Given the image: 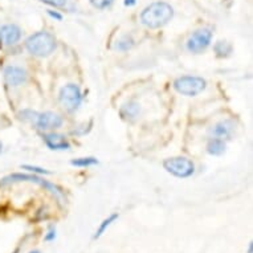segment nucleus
Segmentation results:
<instances>
[{
	"label": "nucleus",
	"mask_w": 253,
	"mask_h": 253,
	"mask_svg": "<svg viewBox=\"0 0 253 253\" xmlns=\"http://www.w3.org/2000/svg\"><path fill=\"white\" fill-rule=\"evenodd\" d=\"M54 239H56V231H54V229H50L49 232L45 235V237H44V240L45 241H52L54 240Z\"/></svg>",
	"instance_id": "b1692460"
},
{
	"label": "nucleus",
	"mask_w": 253,
	"mask_h": 253,
	"mask_svg": "<svg viewBox=\"0 0 253 253\" xmlns=\"http://www.w3.org/2000/svg\"><path fill=\"white\" fill-rule=\"evenodd\" d=\"M133 46H134L133 38L129 36V35H125V36H122V38L117 42L116 49L121 50V52H126V50L131 49Z\"/></svg>",
	"instance_id": "dca6fc26"
},
{
	"label": "nucleus",
	"mask_w": 253,
	"mask_h": 253,
	"mask_svg": "<svg viewBox=\"0 0 253 253\" xmlns=\"http://www.w3.org/2000/svg\"><path fill=\"white\" fill-rule=\"evenodd\" d=\"M118 216H120V215H118V213H112V215L109 216L108 219H105L104 221L101 223L100 228L97 229L96 235H94V239H100V237L102 236V235H104L105 231H106V229H108L109 227L112 225V223H114V221H116V220L118 219Z\"/></svg>",
	"instance_id": "f3484780"
},
{
	"label": "nucleus",
	"mask_w": 253,
	"mask_h": 253,
	"mask_svg": "<svg viewBox=\"0 0 253 253\" xmlns=\"http://www.w3.org/2000/svg\"><path fill=\"white\" fill-rule=\"evenodd\" d=\"M62 117L57 113L53 112H44V113H38V117L35 120L34 124L36 125V127L42 131H48V130H56L58 127H61Z\"/></svg>",
	"instance_id": "6e6552de"
},
{
	"label": "nucleus",
	"mask_w": 253,
	"mask_h": 253,
	"mask_svg": "<svg viewBox=\"0 0 253 253\" xmlns=\"http://www.w3.org/2000/svg\"><path fill=\"white\" fill-rule=\"evenodd\" d=\"M25 49L36 57H46L56 49V39L45 31L36 32L25 40Z\"/></svg>",
	"instance_id": "f03ea898"
},
{
	"label": "nucleus",
	"mask_w": 253,
	"mask_h": 253,
	"mask_svg": "<svg viewBox=\"0 0 253 253\" xmlns=\"http://www.w3.org/2000/svg\"><path fill=\"white\" fill-rule=\"evenodd\" d=\"M20 116L21 120L29 121V122H35L36 117H38V113L32 112V110H23V112L20 113Z\"/></svg>",
	"instance_id": "4be33fe9"
},
{
	"label": "nucleus",
	"mask_w": 253,
	"mask_h": 253,
	"mask_svg": "<svg viewBox=\"0 0 253 253\" xmlns=\"http://www.w3.org/2000/svg\"><path fill=\"white\" fill-rule=\"evenodd\" d=\"M40 1L44 4L50 5V7H54V8H61L67 4L68 0H40Z\"/></svg>",
	"instance_id": "412c9836"
},
{
	"label": "nucleus",
	"mask_w": 253,
	"mask_h": 253,
	"mask_svg": "<svg viewBox=\"0 0 253 253\" xmlns=\"http://www.w3.org/2000/svg\"><path fill=\"white\" fill-rule=\"evenodd\" d=\"M44 142L50 150H68L71 147L67 138L57 133L45 134L44 135Z\"/></svg>",
	"instance_id": "f8f14e48"
},
{
	"label": "nucleus",
	"mask_w": 253,
	"mask_h": 253,
	"mask_svg": "<svg viewBox=\"0 0 253 253\" xmlns=\"http://www.w3.org/2000/svg\"><path fill=\"white\" fill-rule=\"evenodd\" d=\"M60 102L68 112H76L83 102V93L79 85L76 84H68L60 90Z\"/></svg>",
	"instance_id": "423d86ee"
},
{
	"label": "nucleus",
	"mask_w": 253,
	"mask_h": 253,
	"mask_svg": "<svg viewBox=\"0 0 253 253\" xmlns=\"http://www.w3.org/2000/svg\"><path fill=\"white\" fill-rule=\"evenodd\" d=\"M21 169H24V170L29 171V172H35V174H44V175H49L50 172L45 169H42V167L38 166H31V165H24V166H21Z\"/></svg>",
	"instance_id": "aec40b11"
},
{
	"label": "nucleus",
	"mask_w": 253,
	"mask_h": 253,
	"mask_svg": "<svg viewBox=\"0 0 253 253\" xmlns=\"http://www.w3.org/2000/svg\"><path fill=\"white\" fill-rule=\"evenodd\" d=\"M114 0H90V4L97 9H105L113 4Z\"/></svg>",
	"instance_id": "6ab92c4d"
},
{
	"label": "nucleus",
	"mask_w": 253,
	"mask_h": 253,
	"mask_svg": "<svg viewBox=\"0 0 253 253\" xmlns=\"http://www.w3.org/2000/svg\"><path fill=\"white\" fill-rule=\"evenodd\" d=\"M135 3H137L135 0H125V5H130V7H131V5H134Z\"/></svg>",
	"instance_id": "393cba45"
},
{
	"label": "nucleus",
	"mask_w": 253,
	"mask_h": 253,
	"mask_svg": "<svg viewBox=\"0 0 253 253\" xmlns=\"http://www.w3.org/2000/svg\"><path fill=\"white\" fill-rule=\"evenodd\" d=\"M4 75V81L7 85L12 87H17L25 84L27 79H28V73L25 71L24 68L17 67V65H8L4 68L3 71Z\"/></svg>",
	"instance_id": "1a4fd4ad"
},
{
	"label": "nucleus",
	"mask_w": 253,
	"mask_h": 253,
	"mask_svg": "<svg viewBox=\"0 0 253 253\" xmlns=\"http://www.w3.org/2000/svg\"><path fill=\"white\" fill-rule=\"evenodd\" d=\"M213 50H215V53L217 57L224 58L228 57L229 54L232 53L233 48L228 42H217L215 45H213Z\"/></svg>",
	"instance_id": "2eb2a0df"
},
{
	"label": "nucleus",
	"mask_w": 253,
	"mask_h": 253,
	"mask_svg": "<svg viewBox=\"0 0 253 253\" xmlns=\"http://www.w3.org/2000/svg\"><path fill=\"white\" fill-rule=\"evenodd\" d=\"M72 166L76 167H89V166H94L98 163L96 158L93 157H86V158H77V159H73L72 161Z\"/></svg>",
	"instance_id": "a211bd4d"
},
{
	"label": "nucleus",
	"mask_w": 253,
	"mask_h": 253,
	"mask_svg": "<svg viewBox=\"0 0 253 253\" xmlns=\"http://www.w3.org/2000/svg\"><path fill=\"white\" fill-rule=\"evenodd\" d=\"M206 80L198 76H182L174 81V89L182 96L194 97L200 94L206 89Z\"/></svg>",
	"instance_id": "7ed1b4c3"
},
{
	"label": "nucleus",
	"mask_w": 253,
	"mask_h": 253,
	"mask_svg": "<svg viewBox=\"0 0 253 253\" xmlns=\"http://www.w3.org/2000/svg\"><path fill=\"white\" fill-rule=\"evenodd\" d=\"M21 28L16 24H4L0 27V44L4 46H12L20 42Z\"/></svg>",
	"instance_id": "9d476101"
},
{
	"label": "nucleus",
	"mask_w": 253,
	"mask_h": 253,
	"mask_svg": "<svg viewBox=\"0 0 253 253\" xmlns=\"http://www.w3.org/2000/svg\"><path fill=\"white\" fill-rule=\"evenodd\" d=\"M212 40V31L210 28H200L195 31L188 38L186 42V48L188 52L194 54H199L207 49Z\"/></svg>",
	"instance_id": "0eeeda50"
},
{
	"label": "nucleus",
	"mask_w": 253,
	"mask_h": 253,
	"mask_svg": "<svg viewBox=\"0 0 253 253\" xmlns=\"http://www.w3.org/2000/svg\"><path fill=\"white\" fill-rule=\"evenodd\" d=\"M16 182H32V183H38L42 187L46 188L48 191H50L53 194L60 203L64 202V196H62V192L60 191V188L56 187L52 183L46 182L44 179H42L40 176H36V175H28V174H11L8 176L1 179L0 184H8V183H16Z\"/></svg>",
	"instance_id": "39448f33"
},
{
	"label": "nucleus",
	"mask_w": 253,
	"mask_h": 253,
	"mask_svg": "<svg viewBox=\"0 0 253 253\" xmlns=\"http://www.w3.org/2000/svg\"><path fill=\"white\" fill-rule=\"evenodd\" d=\"M29 253H40L39 251H34V252H29Z\"/></svg>",
	"instance_id": "cd10ccee"
},
{
	"label": "nucleus",
	"mask_w": 253,
	"mask_h": 253,
	"mask_svg": "<svg viewBox=\"0 0 253 253\" xmlns=\"http://www.w3.org/2000/svg\"><path fill=\"white\" fill-rule=\"evenodd\" d=\"M1 151H3V143L0 141V154H1Z\"/></svg>",
	"instance_id": "bb28decb"
},
{
	"label": "nucleus",
	"mask_w": 253,
	"mask_h": 253,
	"mask_svg": "<svg viewBox=\"0 0 253 253\" xmlns=\"http://www.w3.org/2000/svg\"><path fill=\"white\" fill-rule=\"evenodd\" d=\"M252 248H253V243H251L248 248V253H252Z\"/></svg>",
	"instance_id": "a878e982"
},
{
	"label": "nucleus",
	"mask_w": 253,
	"mask_h": 253,
	"mask_svg": "<svg viewBox=\"0 0 253 253\" xmlns=\"http://www.w3.org/2000/svg\"><path fill=\"white\" fill-rule=\"evenodd\" d=\"M139 104L135 102V101H129V102H126V104L121 108V116L124 117L125 120L127 121H133L135 120L139 114Z\"/></svg>",
	"instance_id": "4468645a"
},
{
	"label": "nucleus",
	"mask_w": 253,
	"mask_h": 253,
	"mask_svg": "<svg viewBox=\"0 0 253 253\" xmlns=\"http://www.w3.org/2000/svg\"><path fill=\"white\" fill-rule=\"evenodd\" d=\"M227 149V143L224 139H220V138H211L207 143V153L213 155V157H219L225 153Z\"/></svg>",
	"instance_id": "ddd939ff"
},
{
	"label": "nucleus",
	"mask_w": 253,
	"mask_h": 253,
	"mask_svg": "<svg viewBox=\"0 0 253 253\" xmlns=\"http://www.w3.org/2000/svg\"><path fill=\"white\" fill-rule=\"evenodd\" d=\"M48 15H49L50 17L56 19V20H58V21L62 20V15H61V13H58L57 11H52V9H48Z\"/></svg>",
	"instance_id": "5701e85b"
},
{
	"label": "nucleus",
	"mask_w": 253,
	"mask_h": 253,
	"mask_svg": "<svg viewBox=\"0 0 253 253\" xmlns=\"http://www.w3.org/2000/svg\"><path fill=\"white\" fill-rule=\"evenodd\" d=\"M174 8L166 1H155L147 5L141 12V23L150 29L162 28L171 21Z\"/></svg>",
	"instance_id": "f257e3e1"
},
{
	"label": "nucleus",
	"mask_w": 253,
	"mask_h": 253,
	"mask_svg": "<svg viewBox=\"0 0 253 253\" xmlns=\"http://www.w3.org/2000/svg\"><path fill=\"white\" fill-rule=\"evenodd\" d=\"M163 167L169 174L176 178H190L195 172V165L188 158L174 157L169 158L163 162Z\"/></svg>",
	"instance_id": "20e7f679"
},
{
	"label": "nucleus",
	"mask_w": 253,
	"mask_h": 253,
	"mask_svg": "<svg viewBox=\"0 0 253 253\" xmlns=\"http://www.w3.org/2000/svg\"><path fill=\"white\" fill-rule=\"evenodd\" d=\"M233 130H235V126L231 121H220L208 130V133H210L211 138H220V139L225 141L232 135Z\"/></svg>",
	"instance_id": "9b49d317"
}]
</instances>
